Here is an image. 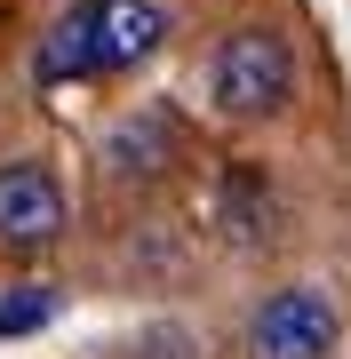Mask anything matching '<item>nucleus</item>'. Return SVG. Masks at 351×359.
I'll use <instances>...</instances> for the list:
<instances>
[{
  "mask_svg": "<svg viewBox=\"0 0 351 359\" xmlns=\"http://www.w3.org/2000/svg\"><path fill=\"white\" fill-rule=\"evenodd\" d=\"M72 25H80V48H88V80H104V72H136L144 56H160L168 8L160 0H80Z\"/></svg>",
  "mask_w": 351,
  "mask_h": 359,
  "instance_id": "f03ea898",
  "label": "nucleus"
},
{
  "mask_svg": "<svg viewBox=\"0 0 351 359\" xmlns=\"http://www.w3.org/2000/svg\"><path fill=\"white\" fill-rule=\"evenodd\" d=\"M208 96H216L223 120H263V112H280V104L296 96V56H287V40L263 32V25H240V32L216 48V65H208Z\"/></svg>",
  "mask_w": 351,
  "mask_h": 359,
  "instance_id": "f257e3e1",
  "label": "nucleus"
},
{
  "mask_svg": "<svg viewBox=\"0 0 351 359\" xmlns=\"http://www.w3.org/2000/svg\"><path fill=\"white\" fill-rule=\"evenodd\" d=\"M40 320H48V295H32V287H25V295H8V304H0V335H32Z\"/></svg>",
  "mask_w": 351,
  "mask_h": 359,
  "instance_id": "39448f33",
  "label": "nucleus"
},
{
  "mask_svg": "<svg viewBox=\"0 0 351 359\" xmlns=\"http://www.w3.org/2000/svg\"><path fill=\"white\" fill-rule=\"evenodd\" d=\"M64 231V192L40 160H8L0 168V248H48Z\"/></svg>",
  "mask_w": 351,
  "mask_h": 359,
  "instance_id": "20e7f679",
  "label": "nucleus"
},
{
  "mask_svg": "<svg viewBox=\"0 0 351 359\" xmlns=\"http://www.w3.org/2000/svg\"><path fill=\"white\" fill-rule=\"evenodd\" d=\"M336 351V304L319 287H280L247 320V359H327Z\"/></svg>",
  "mask_w": 351,
  "mask_h": 359,
  "instance_id": "7ed1b4c3",
  "label": "nucleus"
}]
</instances>
